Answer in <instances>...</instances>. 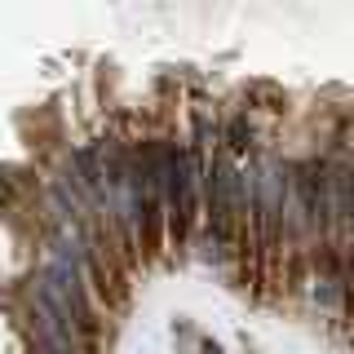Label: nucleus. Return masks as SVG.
I'll return each mask as SVG.
<instances>
[{"label":"nucleus","instance_id":"3","mask_svg":"<svg viewBox=\"0 0 354 354\" xmlns=\"http://www.w3.org/2000/svg\"><path fill=\"white\" fill-rule=\"evenodd\" d=\"M191 319H173V341H191Z\"/></svg>","mask_w":354,"mask_h":354},{"label":"nucleus","instance_id":"1","mask_svg":"<svg viewBox=\"0 0 354 354\" xmlns=\"http://www.w3.org/2000/svg\"><path fill=\"white\" fill-rule=\"evenodd\" d=\"M199 160L191 151L164 147V204L173 208V230L182 235L186 221L195 213V182H199Z\"/></svg>","mask_w":354,"mask_h":354},{"label":"nucleus","instance_id":"2","mask_svg":"<svg viewBox=\"0 0 354 354\" xmlns=\"http://www.w3.org/2000/svg\"><path fill=\"white\" fill-rule=\"evenodd\" d=\"M204 195H208V213H213V230H221L230 217H239L248 208V186H243V173L226 155H217L208 164V177H204Z\"/></svg>","mask_w":354,"mask_h":354},{"label":"nucleus","instance_id":"4","mask_svg":"<svg viewBox=\"0 0 354 354\" xmlns=\"http://www.w3.org/2000/svg\"><path fill=\"white\" fill-rule=\"evenodd\" d=\"M199 354H226V350H221V341H213V337H199Z\"/></svg>","mask_w":354,"mask_h":354}]
</instances>
